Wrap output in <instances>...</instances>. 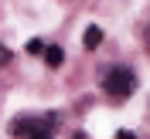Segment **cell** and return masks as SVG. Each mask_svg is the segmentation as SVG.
I'll use <instances>...</instances> for the list:
<instances>
[{"label":"cell","mask_w":150,"mask_h":139,"mask_svg":"<svg viewBox=\"0 0 150 139\" xmlns=\"http://www.w3.org/2000/svg\"><path fill=\"white\" fill-rule=\"evenodd\" d=\"M75 139H85V136H82V132H75Z\"/></svg>","instance_id":"obj_7"},{"label":"cell","mask_w":150,"mask_h":139,"mask_svg":"<svg viewBox=\"0 0 150 139\" xmlns=\"http://www.w3.org/2000/svg\"><path fill=\"white\" fill-rule=\"evenodd\" d=\"M24 51H28V54H41V51H45V44H41L38 37H31V41H28V47H24Z\"/></svg>","instance_id":"obj_5"},{"label":"cell","mask_w":150,"mask_h":139,"mask_svg":"<svg viewBox=\"0 0 150 139\" xmlns=\"http://www.w3.org/2000/svg\"><path fill=\"white\" fill-rule=\"evenodd\" d=\"M103 88L112 95V98H126V95H130L133 88H137V75H133L130 68H112V71L106 75Z\"/></svg>","instance_id":"obj_1"},{"label":"cell","mask_w":150,"mask_h":139,"mask_svg":"<svg viewBox=\"0 0 150 139\" xmlns=\"http://www.w3.org/2000/svg\"><path fill=\"white\" fill-rule=\"evenodd\" d=\"M147 41H150V27H147Z\"/></svg>","instance_id":"obj_8"},{"label":"cell","mask_w":150,"mask_h":139,"mask_svg":"<svg viewBox=\"0 0 150 139\" xmlns=\"http://www.w3.org/2000/svg\"><path fill=\"white\" fill-rule=\"evenodd\" d=\"M82 44L89 47V51H96V47L103 44V31H99V27H85V34H82Z\"/></svg>","instance_id":"obj_2"},{"label":"cell","mask_w":150,"mask_h":139,"mask_svg":"<svg viewBox=\"0 0 150 139\" xmlns=\"http://www.w3.org/2000/svg\"><path fill=\"white\" fill-rule=\"evenodd\" d=\"M45 61H48L51 68H58L62 61H65V51H62L58 44H48V47H45Z\"/></svg>","instance_id":"obj_3"},{"label":"cell","mask_w":150,"mask_h":139,"mask_svg":"<svg viewBox=\"0 0 150 139\" xmlns=\"http://www.w3.org/2000/svg\"><path fill=\"white\" fill-rule=\"evenodd\" d=\"M116 139H137V136H133L130 129H120V132H116Z\"/></svg>","instance_id":"obj_6"},{"label":"cell","mask_w":150,"mask_h":139,"mask_svg":"<svg viewBox=\"0 0 150 139\" xmlns=\"http://www.w3.org/2000/svg\"><path fill=\"white\" fill-rule=\"evenodd\" d=\"M28 139H51V129H48L45 122H41V126H38V129H34V132H31V136H28Z\"/></svg>","instance_id":"obj_4"}]
</instances>
